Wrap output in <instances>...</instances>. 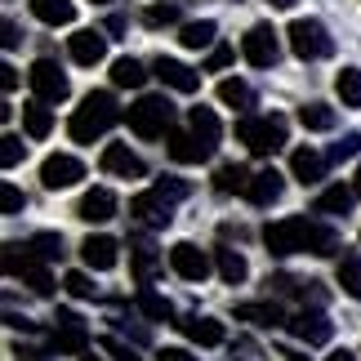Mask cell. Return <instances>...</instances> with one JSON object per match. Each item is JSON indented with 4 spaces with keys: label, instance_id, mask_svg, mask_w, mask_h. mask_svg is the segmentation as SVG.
I'll return each mask as SVG.
<instances>
[{
    "label": "cell",
    "instance_id": "obj_1",
    "mask_svg": "<svg viewBox=\"0 0 361 361\" xmlns=\"http://www.w3.org/2000/svg\"><path fill=\"white\" fill-rule=\"evenodd\" d=\"M263 245H268V255H276V259L303 255V250H312V255H335L339 237H335V228H322V224H308V219L290 214V219H276V224L263 228Z\"/></svg>",
    "mask_w": 361,
    "mask_h": 361
},
{
    "label": "cell",
    "instance_id": "obj_2",
    "mask_svg": "<svg viewBox=\"0 0 361 361\" xmlns=\"http://www.w3.org/2000/svg\"><path fill=\"white\" fill-rule=\"evenodd\" d=\"M116 121H121L116 99H112L107 90H94V94H85V103L76 107V116H72V125H67V134H72L76 143H94V138H103Z\"/></svg>",
    "mask_w": 361,
    "mask_h": 361
},
{
    "label": "cell",
    "instance_id": "obj_3",
    "mask_svg": "<svg viewBox=\"0 0 361 361\" xmlns=\"http://www.w3.org/2000/svg\"><path fill=\"white\" fill-rule=\"evenodd\" d=\"M286 134H290V125L286 116H241L237 121V138L255 152V157H272V152H281L286 147Z\"/></svg>",
    "mask_w": 361,
    "mask_h": 361
},
{
    "label": "cell",
    "instance_id": "obj_4",
    "mask_svg": "<svg viewBox=\"0 0 361 361\" xmlns=\"http://www.w3.org/2000/svg\"><path fill=\"white\" fill-rule=\"evenodd\" d=\"M286 36H290L295 59H303V63H317V59H330V54H335V40H330L326 23H317V18H295Z\"/></svg>",
    "mask_w": 361,
    "mask_h": 361
},
{
    "label": "cell",
    "instance_id": "obj_5",
    "mask_svg": "<svg viewBox=\"0 0 361 361\" xmlns=\"http://www.w3.org/2000/svg\"><path fill=\"white\" fill-rule=\"evenodd\" d=\"M125 121H130V130L138 138H161L165 130H170V121H174V107H170V99L147 94V99H138L130 112H125Z\"/></svg>",
    "mask_w": 361,
    "mask_h": 361
},
{
    "label": "cell",
    "instance_id": "obj_6",
    "mask_svg": "<svg viewBox=\"0 0 361 361\" xmlns=\"http://www.w3.org/2000/svg\"><path fill=\"white\" fill-rule=\"evenodd\" d=\"M27 80H32V94L40 103H63L67 94H72V80H67V72L54 59H36L32 72H27Z\"/></svg>",
    "mask_w": 361,
    "mask_h": 361
},
{
    "label": "cell",
    "instance_id": "obj_7",
    "mask_svg": "<svg viewBox=\"0 0 361 361\" xmlns=\"http://www.w3.org/2000/svg\"><path fill=\"white\" fill-rule=\"evenodd\" d=\"M54 348L67 357H85L90 348V330L72 308H59V317H54Z\"/></svg>",
    "mask_w": 361,
    "mask_h": 361
},
{
    "label": "cell",
    "instance_id": "obj_8",
    "mask_svg": "<svg viewBox=\"0 0 361 361\" xmlns=\"http://www.w3.org/2000/svg\"><path fill=\"white\" fill-rule=\"evenodd\" d=\"M241 54H245L250 67H276V59H281V40H276V32H272L268 23H259V27H250V32H245Z\"/></svg>",
    "mask_w": 361,
    "mask_h": 361
},
{
    "label": "cell",
    "instance_id": "obj_9",
    "mask_svg": "<svg viewBox=\"0 0 361 361\" xmlns=\"http://www.w3.org/2000/svg\"><path fill=\"white\" fill-rule=\"evenodd\" d=\"M286 330L295 335L299 343H330V335H335V322L322 312V308H303V312H295V317H286Z\"/></svg>",
    "mask_w": 361,
    "mask_h": 361
},
{
    "label": "cell",
    "instance_id": "obj_10",
    "mask_svg": "<svg viewBox=\"0 0 361 361\" xmlns=\"http://www.w3.org/2000/svg\"><path fill=\"white\" fill-rule=\"evenodd\" d=\"M85 178V165H80L76 157H67V152H54V157H45V165H40V183H45L49 192L59 188H72Z\"/></svg>",
    "mask_w": 361,
    "mask_h": 361
},
{
    "label": "cell",
    "instance_id": "obj_11",
    "mask_svg": "<svg viewBox=\"0 0 361 361\" xmlns=\"http://www.w3.org/2000/svg\"><path fill=\"white\" fill-rule=\"evenodd\" d=\"M130 214L138 219V224H147V228H170V219H174V201H170V197H161V192L152 188V192H138V197L130 201Z\"/></svg>",
    "mask_w": 361,
    "mask_h": 361
},
{
    "label": "cell",
    "instance_id": "obj_12",
    "mask_svg": "<svg viewBox=\"0 0 361 361\" xmlns=\"http://www.w3.org/2000/svg\"><path fill=\"white\" fill-rule=\"evenodd\" d=\"M170 268L183 276V281H205V276H210V255L192 241H178V245H170Z\"/></svg>",
    "mask_w": 361,
    "mask_h": 361
},
{
    "label": "cell",
    "instance_id": "obj_13",
    "mask_svg": "<svg viewBox=\"0 0 361 361\" xmlns=\"http://www.w3.org/2000/svg\"><path fill=\"white\" fill-rule=\"evenodd\" d=\"M165 147H170V157L178 165H201V161H210V152H214V143H205V138L192 134V130H174Z\"/></svg>",
    "mask_w": 361,
    "mask_h": 361
},
{
    "label": "cell",
    "instance_id": "obj_14",
    "mask_svg": "<svg viewBox=\"0 0 361 361\" xmlns=\"http://www.w3.org/2000/svg\"><path fill=\"white\" fill-rule=\"evenodd\" d=\"M103 170L107 174H116V178H143L147 174V165H143V157H138V152H130L125 143H107L103 147Z\"/></svg>",
    "mask_w": 361,
    "mask_h": 361
},
{
    "label": "cell",
    "instance_id": "obj_15",
    "mask_svg": "<svg viewBox=\"0 0 361 361\" xmlns=\"http://www.w3.org/2000/svg\"><path fill=\"white\" fill-rule=\"evenodd\" d=\"M67 54H72V63L94 67V63H103V59H107V36H103V32H94V27H85V32H76L72 40H67Z\"/></svg>",
    "mask_w": 361,
    "mask_h": 361
},
{
    "label": "cell",
    "instance_id": "obj_16",
    "mask_svg": "<svg viewBox=\"0 0 361 361\" xmlns=\"http://www.w3.org/2000/svg\"><path fill=\"white\" fill-rule=\"evenodd\" d=\"M170 90H178V94H197L201 90V72H192L188 63H178V59H157V67H152Z\"/></svg>",
    "mask_w": 361,
    "mask_h": 361
},
{
    "label": "cell",
    "instance_id": "obj_17",
    "mask_svg": "<svg viewBox=\"0 0 361 361\" xmlns=\"http://www.w3.org/2000/svg\"><path fill=\"white\" fill-rule=\"evenodd\" d=\"M80 259H85V268H94V272H107V268H116L121 245L112 237H85L80 241Z\"/></svg>",
    "mask_w": 361,
    "mask_h": 361
},
{
    "label": "cell",
    "instance_id": "obj_18",
    "mask_svg": "<svg viewBox=\"0 0 361 361\" xmlns=\"http://www.w3.org/2000/svg\"><path fill=\"white\" fill-rule=\"evenodd\" d=\"M112 214H116V197L107 188H90L76 205V219H85V224H107Z\"/></svg>",
    "mask_w": 361,
    "mask_h": 361
},
{
    "label": "cell",
    "instance_id": "obj_19",
    "mask_svg": "<svg viewBox=\"0 0 361 361\" xmlns=\"http://www.w3.org/2000/svg\"><path fill=\"white\" fill-rule=\"evenodd\" d=\"M174 326L183 330L192 343H201V348H219V343H224V326L210 322V317H178Z\"/></svg>",
    "mask_w": 361,
    "mask_h": 361
},
{
    "label": "cell",
    "instance_id": "obj_20",
    "mask_svg": "<svg viewBox=\"0 0 361 361\" xmlns=\"http://www.w3.org/2000/svg\"><path fill=\"white\" fill-rule=\"evenodd\" d=\"M290 174H295L303 188L322 183V178H326V157H322V152H312V147H299L295 157H290Z\"/></svg>",
    "mask_w": 361,
    "mask_h": 361
},
{
    "label": "cell",
    "instance_id": "obj_21",
    "mask_svg": "<svg viewBox=\"0 0 361 361\" xmlns=\"http://www.w3.org/2000/svg\"><path fill=\"white\" fill-rule=\"evenodd\" d=\"M130 268H134V281L138 286H152V281H157V272H161V255L147 241H134L130 245Z\"/></svg>",
    "mask_w": 361,
    "mask_h": 361
},
{
    "label": "cell",
    "instance_id": "obj_22",
    "mask_svg": "<svg viewBox=\"0 0 361 361\" xmlns=\"http://www.w3.org/2000/svg\"><path fill=\"white\" fill-rule=\"evenodd\" d=\"M281 174H276V170H259L255 178H250V188H245V197L250 201H255V205H276V201H281Z\"/></svg>",
    "mask_w": 361,
    "mask_h": 361
},
{
    "label": "cell",
    "instance_id": "obj_23",
    "mask_svg": "<svg viewBox=\"0 0 361 361\" xmlns=\"http://www.w3.org/2000/svg\"><path fill=\"white\" fill-rule=\"evenodd\" d=\"M268 286L276 290V295H299V299H312V303H326V290L322 281H299V276H268Z\"/></svg>",
    "mask_w": 361,
    "mask_h": 361
},
{
    "label": "cell",
    "instance_id": "obj_24",
    "mask_svg": "<svg viewBox=\"0 0 361 361\" xmlns=\"http://www.w3.org/2000/svg\"><path fill=\"white\" fill-rule=\"evenodd\" d=\"M32 13L45 27H67V23H76V5L72 0H32Z\"/></svg>",
    "mask_w": 361,
    "mask_h": 361
},
{
    "label": "cell",
    "instance_id": "obj_25",
    "mask_svg": "<svg viewBox=\"0 0 361 361\" xmlns=\"http://www.w3.org/2000/svg\"><path fill=\"white\" fill-rule=\"evenodd\" d=\"M237 322H250V326H259V330H276V326H286V317H281L276 303H241Z\"/></svg>",
    "mask_w": 361,
    "mask_h": 361
},
{
    "label": "cell",
    "instance_id": "obj_26",
    "mask_svg": "<svg viewBox=\"0 0 361 361\" xmlns=\"http://www.w3.org/2000/svg\"><path fill=\"white\" fill-rule=\"evenodd\" d=\"M214 263H219V276H224L228 286H241L245 276H250V263H245V255H241V250H228V245H219V250H214Z\"/></svg>",
    "mask_w": 361,
    "mask_h": 361
},
{
    "label": "cell",
    "instance_id": "obj_27",
    "mask_svg": "<svg viewBox=\"0 0 361 361\" xmlns=\"http://www.w3.org/2000/svg\"><path fill=\"white\" fill-rule=\"evenodd\" d=\"M23 130H27V138H49V130H54L49 103H40V99L27 103V107H23Z\"/></svg>",
    "mask_w": 361,
    "mask_h": 361
},
{
    "label": "cell",
    "instance_id": "obj_28",
    "mask_svg": "<svg viewBox=\"0 0 361 361\" xmlns=\"http://www.w3.org/2000/svg\"><path fill=\"white\" fill-rule=\"evenodd\" d=\"M353 201H357V188L335 183V188H326L322 197H317V210H322V214H348V210H353Z\"/></svg>",
    "mask_w": 361,
    "mask_h": 361
},
{
    "label": "cell",
    "instance_id": "obj_29",
    "mask_svg": "<svg viewBox=\"0 0 361 361\" xmlns=\"http://www.w3.org/2000/svg\"><path fill=\"white\" fill-rule=\"evenodd\" d=\"M143 80H147V67L138 63V59H116L112 63V85H121V90H143Z\"/></svg>",
    "mask_w": 361,
    "mask_h": 361
},
{
    "label": "cell",
    "instance_id": "obj_30",
    "mask_svg": "<svg viewBox=\"0 0 361 361\" xmlns=\"http://www.w3.org/2000/svg\"><path fill=\"white\" fill-rule=\"evenodd\" d=\"M250 178H255V174H250L245 165H219V170H214V188L224 192V197H232V192L250 188Z\"/></svg>",
    "mask_w": 361,
    "mask_h": 361
},
{
    "label": "cell",
    "instance_id": "obj_31",
    "mask_svg": "<svg viewBox=\"0 0 361 361\" xmlns=\"http://www.w3.org/2000/svg\"><path fill=\"white\" fill-rule=\"evenodd\" d=\"M219 103H228L232 112H250V107H255V90H250L245 80H224V85H219Z\"/></svg>",
    "mask_w": 361,
    "mask_h": 361
},
{
    "label": "cell",
    "instance_id": "obj_32",
    "mask_svg": "<svg viewBox=\"0 0 361 361\" xmlns=\"http://www.w3.org/2000/svg\"><path fill=\"white\" fill-rule=\"evenodd\" d=\"M18 276H23L27 286H32V295H40V299H49V295H54V276H49L45 263H36V255L23 263V272H18Z\"/></svg>",
    "mask_w": 361,
    "mask_h": 361
},
{
    "label": "cell",
    "instance_id": "obj_33",
    "mask_svg": "<svg viewBox=\"0 0 361 361\" xmlns=\"http://www.w3.org/2000/svg\"><path fill=\"white\" fill-rule=\"evenodd\" d=\"M299 125L303 130H335V107H326V103H303L299 107Z\"/></svg>",
    "mask_w": 361,
    "mask_h": 361
},
{
    "label": "cell",
    "instance_id": "obj_34",
    "mask_svg": "<svg viewBox=\"0 0 361 361\" xmlns=\"http://www.w3.org/2000/svg\"><path fill=\"white\" fill-rule=\"evenodd\" d=\"M214 32H219V27L210 18H201V23H183L178 40H183V49H205V45H214Z\"/></svg>",
    "mask_w": 361,
    "mask_h": 361
},
{
    "label": "cell",
    "instance_id": "obj_35",
    "mask_svg": "<svg viewBox=\"0 0 361 361\" xmlns=\"http://www.w3.org/2000/svg\"><path fill=\"white\" fill-rule=\"evenodd\" d=\"M138 308H143V317H152V322H170V317H174L170 299H165V295H157L152 286H143V290H138Z\"/></svg>",
    "mask_w": 361,
    "mask_h": 361
},
{
    "label": "cell",
    "instance_id": "obj_36",
    "mask_svg": "<svg viewBox=\"0 0 361 361\" xmlns=\"http://www.w3.org/2000/svg\"><path fill=\"white\" fill-rule=\"evenodd\" d=\"M335 90H339L343 107H361V67H343L335 76Z\"/></svg>",
    "mask_w": 361,
    "mask_h": 361
},
{
    "label": "cell",
    "instance_id": "obj_37",
    "mask_svg": "<svg viewBox=\"0 0 361 361\" xmlns=\"http://www.w3.org/2000/svg\"><path fill=\"white\" fill-rule=\"evenodd\" d=\"M192 134H201L205 143H219V134H224V125H219V116L210 112V107H192Z\"/></svg>",
    "mask_w": 361,
    "mask_h": 361
},
{
    "label": "cell",
    "instance_id": "obj_38",
    "mask_svg": "<svg viewBox=\"0 0 361 361\" xmlns=\"http://www.w3.org/2000/svg\"><path fill=\"white\" fill-rule=\"evenodd\" d=\"M27 250L40 259V263H49V259H63V237L59 232H36L32 241H27Z\"/></svg>",
    "mask_w": 361,
    "mask_h": 361
},
{
    "label": "cell",
    "instance_id": "obj_39",
    "mask_svg": "<svg viewBox=\"0 0 361 361\" xmlns=\"http://www.w3.org/2000/svg\"><path fill=\"white\" fill-rule=\"evenodd\" d=\"M339 286L348 290L353 299H361V255H343L339 259Z\"/></svg>",
    "mask_w": 361,
    "mask_h": 361
},
{
    "label": "cell",
    "instance_id": "obj_40",
    "mask_svg": "<svg viewBox=\"0 0 361 361\" xmlns=\"http://www.w3.org/2000/svg\"><path fill=\"white\" fill-rule=\"evenodd\" d=\"M178 13H183V9H178V0H165V5H152L143 13V23L147 27H170V23H178Z\"/></svg>",
    "mask_w": 361,
    "mask_h": 361
},
{
    "label": "cell",
    "instance_id": "obj_41",
    "mask_svg": "<svg viewBox=\"0 0 361 361\" xmlns=\"http://www.w3.org/2000/svg\"><path fill=\"white\" fill-rule=\"evenodd\" d=\"M63 290H67L72 299H94V295H99V286H94L85 272H67V276H63Z\"/></svg>",
    "mask_w": 361,
    "mask_h": 361
},
{
    "label": "cell",
    "instance_id": "obj_42",
    "mask_svg": "<svg viewBox=\"0 0 361 361\" xmlns=\"http://www.w3.org/2000/svg\"><path fill=\"white\" fill-rule=\"evenodd\" d=\"M23 157H27V143H23L18 134H5V138H0V165H5V170H13Z\"/></svg>",
    "mask_w": 361,
    "mask_h": 361
},
{
    "label": "cell",
    "instance_id": "obj_43",
    "mask_svg": "<svg viewBox=\"0 0 361 361\" xmlns=\"http://www.w3.org/2000/svg\"><path fill=\"white\" fill-rule=\"evenodd\" d=\"M361 152V134H343L335 147H330V161H353Z\"/></svg>",
    "mask_w": 361,
    "mask_h": 361
},
{
    "label": "cell",
    "instance_id": "obj_44",
    "mask_svg": "<svg viewBox=\"0 0 361 361\" xmlns=\"http://www.w3.org/2000/svg\"><path fill=\"white\" fill-rule=\"evenodd\" d=\"M23 205H27V201H23L18 188H13V183H0V210H5V214H18Z\"/></svg>",
    "mask_w": 361,
    "mask_h": 361
},
{
    "label": "cell",
    "instance_id": "obj_45",
    "mask_svg": "<svg viewBox=\"0 0 361 361\" xmlns=\"http://www.w3.org/2000/svg\"><path fill=\"white\" fill-rule=\"evenodd\" d=\"M103 353H112L116 361H147V357H138V353L130 348V343H121L116 335H107V339H103Z\"/></svg>",
    "mask_w": 361,
    "mask_h": 361
},
{
    "label": "cell",
    "instance_id": "obj_46",
    "mask_svg": "<svg viewBox=\"0 0 361 361\" xmlns=\"http://www.w3.org/2000/svg\"><path fill=\"white\" fill-rule=\"evenodd\" d=\"M157 192H161V197H170V201H183L188 197V183H183V178H161Z\"/></svg>",
    "mask_w": 361,
    "mask_h": 361
},
{
    "label": "cell",
    "instance_id": "obj_47",
    "mask_svg": "<svg viewBox=\"0 0 361 361\" xmlns=\"http://www.w3.org/2000/svg\"><path fill=\"white\" fill-rule=\"evenodd\" d=\"M232 59H237V54H232L228 45H219V49L210 54V59H205V72H224V67H228Z\"/></svg>",
    "mask_w": 361,
    "mask_h": 361
},
{
    "label": "cell",
    "instance_id": "obj_48",
    "mask_svg": "<svg viewBox=\"0 0 361 361\" xmlns=\"http://www.w3.org/2000/svg\"><path fill=\"white\" fill-rule=\"evenodd\" d=\"M157 361H197V357H192L188 348H161V353H157Z\"/></svg>",
    "mask_w": 361,
    "mask_h": 361
},
{
    "label": "cell",
    "instance_id": "obj_49",
    "mask_svg": "<svg viewBox=\"0 0 361 361\" xmlns=\"http://www.w3.org/2000/svg\"><path fill=\"white\" fill-rule=\"evenodd\" d=\"M0 85H5V94L13 90V85H18V72H13V67L5 63V67H0Z\"/></svg>",
    "mask_w": 361,
    "mask_h": 361
},
{
    "label": "cell",
    "instance_id": "obj_50",
    "mask_svg": "<svg viewBox=\"0 0 361 361\" xmlns=\"http://www.w3.org/2000/svg\"><path fill=\"white\" fill-rule=\"evenodd\" d=\"M13 45H18V27L5 23V49H13Z\"/></svg>",
    "mask_w": 361,
    "mask_h": 361
},
{
    "label": "cell",
    "instance_id": "obj_51",
    "mask_svg": "<svg viewBox=\"0 0 361 361\" xmlns=\"http://www.w3.org/2000/svg\"><path fill=\"white\" fill-rule=\"evenodd\" d=\"M107 32H112V36L125 32V18H121V13H112V18H107Z\"/></svg>",
    "mask_w": 361,
    "mask_h": 361
},
{
    "label": "cell",
    "instance_id": "obj_52",
    "mask_svg": "<svg viewBox=\"0 0 361 361\" xmlns=\"http://www.w3.org/2000/svg\"><path fill=\"white\" fill-rule=\"evenodd\" d=\"M326 361H357V357H353V353H348V348H339V353H330V357H326Z\"/></svg>",
    "mask_w": 361,
    "mask_h": 361
},
{
    "label": "cell",
    "instance_id": "obj_53",
    "mask_svg": "<svg viewBox=\"0 0 361 361\" xmlns=\"http://www.w3.org/2000/svg\"><path fill=\"white\" fill-rule=\"evenodd\" d=\"M268 5H272V9H290V5H295V0H268Z\"/></svg>",
    "mask_w": 361,
    "mask_h": 361
},
{
    "label": "cell",
    "instance_id": "obj_54",
    "mask_svg": "<svg viewBox=\"0 0 361 361\" xmlns=\"http://www.w3.org/2000/svg\"><path fill=\"white\" fill-rule=\"evenodd\" d=\"M18 361H49V357H40V353H23Z\"/></svg>",
    "mask_w": 361,
    "mask_h": 361
},
{
    "label": "cell",
    "instance_id": "obj_55",
    "mask_svg": "<svg viewBox=\"0 0 361 361\" xmlns=\"http://www.w3.org/2000/svg\"><path fill=\"white\" fill-rule=\"evenodd\" d=\"M353 188H357V197H361V165H357V174H353Z\"/></svg>",
    "mask_w": 361,
    "mask_h": 361
},
{
    "label": "cell",
    "instance_id": "obj_56",
    "mask_svg": "<svg viewBox=\"0 0 361 361\" xmlns=\"http://www.w3.org/2000/svg\"><path fill=\"white\" fill-rule=\"evenodd\" d=\"M281 357H286V361H308V357H299V353H281Z\"/></svg>",
    "mask_w": 361,
    "mask_h": 361
},
{
    "label": "cell",
    "instance_id": "obj_57",
    "mask_svg": "<svg viewBox=\"0 0 361 361\" xmlns=\"http://www.w3.org/2000/svg\"><path fill=\"white\" fill-rule=\"evenodd\" d=\"M80 361H103V357H80Z\"/></svg>",
    "mask_w": 361,
    "mask_h": 361
},
{
    "label": "cell",
    "instance_id": "obj_58",
    "mask_svg": "<svg viewBox=\"0 0 361 361\" xmlns=\"http://www.w3.org/2000/svg\"><path fill=\"white\" fill-rule=\"evenodd\" d=\"M94 5H107V0H94Z\"/></svg>",
    "mask_w": 361,
    "mask_h": 361
}]
</instances>
